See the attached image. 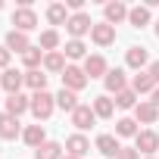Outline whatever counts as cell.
Segmentation results:
<instances>
[{
	"instance_id": "25",
	"label": "cell",
	"mask_w": 159,
	"mask_h": 159,
	"mask_svg": "<svg viewBox=\"0 0 159 159\" xmlns=\"http://www.w3.org/2000/svg\"><path fill=\"white\" fill-rule=\"evenodd\" d=\"M128 25H131V28L150 25V7H131V10H128Z\"/></svg>"
},
{
	"instance_id": "18",
	"label": "cell",
	"mask_w": 159,
	"mask_h": 159,
	"mask_svg": "<svg viewBox=\"0 0 159 159\" xmlns=\"http://www.w3.org/2000/svg\"><path fill=\"white\" fill-rule=\"evenodd\" d=\"M66 69H69V62H66V53H62V50L44 56V72H50V75H62Z\"/></svg>"
},
{
	"instance_id": "2",
	"label": "cell",
	"mask_w": 159,
	"mask_h": 159,
	"mask_svg": "<svg viewBox=\"0 0 159 159\" xmlns=\"http://www.w3.org/2000/svg\"><path fill=\"white\" fill-rule=\"evenodd\" d=\"M91 28H94V22H91L88 13H72L69 22H66V31L72 34V41H81L84 34H91Z\"/></svg>"
},
{
	"instance_id": "21",
	"label": "cell",
	"mask_w": 159,
	"mask_h": 159,
	"mask_svg": "<svg viewBox=\"0 0 159 159\" xmlns=\"http://www.w3.org/2000/svg\"><path fill=\"white\" fill-rule=\"evenodd\" d=\"M97 150H100L103 156L116 159V156H119V150H122V143H119V137H116V134H100V137H97Z\"/></svg>"
},
{
	"instance_id": "40",
	"label": "cell",
	"mask_w": 159,
	"mask_h": 159,
	"mask_svg": "<svg viewBox=\"0 0 159 159\" xmlns=\"http://www.w3.org/2000/svg\"><path fill=\"white\" fill-rule=\"evenodd\" d=\"M0 10H3V0H0Z\"/></svg>"
},
{
	"instance_id": "11",
	"label": "cell",
	"mask_w": 159,
	"mask_h": 159,
	"mask_svg": "<svg viewBox=\"0 0 159 159\" xmlns=\"http://www.w3.org/2000/svg\"><path fill=\"white\" fill-rule=\"evenodd\" d=\"M84 75L88 78H106V72H109V66H106V59L100 56V53H91L88 59H84Z\"/></svg>"
},
{
	"instance_id": "8",
	"label": "cell",
	"mask_w": 159,
	"mask_h": 159,
	"mask_svg": "<svg viewBox=\"0 0 159 159\" xmlns=\"http://www.w3.org/2000/svg\"><path fill=\"white\" fill-rule=\"evenodd\" d=\"M94 122H97V116H94V106L91 103H81V106L72 112V125L78 128V134L88 131V128H94Z\"/></svg>"
},
{
	"instance_id": "19",
	"label": "cell",
	"mask_w": 159,
	"mask_h": 159,
	"mask_svg": "<svg viewBox=\"0 0 159 159\" xmlns=\"http://www.w3.org/2000/svg\"><path fill=\"white\" fill-rule=\"evenodd\" d=\"M91 106H94V116H97V119H112V116H116V100H112L109 94H100Z\"/></svg>"
},
{
	"instance_id": "37",
	"label": "cell",
	"mask_w": 159,
	"mask_h": 159,
	"mask_svg": "<svg viewBox=\"0 0 159 159\" xmlns=\"http://www.w3.org/2000/svg\"><path fill=\"white\" fill-rule=\"evenodd\" d=\"M153 31H156V38H159V19H156V22H153Z\"/></svg>"
},
{
	"instance_id": "39",
	"label": "cell",
	"mask_w": 159,
	"mask_h": 159,
	"mask_svg": "<svg viewBox=\"0 0 159 159\" xmlns=\"http://www.w3.org/2000/svg\"><path fill=\"white\" fill-rule=\"evenodd\" d=\"M143 159H156V156H143Z\"/></svg>"
},
{
	"instance_id": "5",
	"label": "cell",
	"mask_w": 159,
	"mask_h": 159,
	"mask_svg": "<svg viewBox=\"0 0 159 159\" xmlns=\"http://www.w3.org/2000/svg\"><path fill=\"white\" fill-rule=\"evenodd\" d=\"M0 88L7 91V97H10V94H22V88H25V72L7 69L3 75H0Z\"/></svg>"
},
{
	"instance_id": "12",
	"label": "cell",
	"mask_w": 159,
	"mask_h": 159,
	"mask_svg": "<svg viewBox=\"0 0 159 159\" xmlns=\"http://www.w3.org/2000/svg\"><path fill=\"white\" fill-rule=\"evenodd\" d=\"M156 119H159V109H156L150 100H140V103L134 106V122H137V125H156Z\"/></svg>"
},
{
	"instance_id": "22",
	"label": "cell",
	"mask_w": 159,
	"mask_h": 159,
	"mask_svg": "<svg viewBox=\"0 0 159 159\" xmlns=\"http://www.w3.org/2000/svg\"><path fill=\"white\" fill-rule=\"evenodd\" d=\"M131 91L140 97V94H153L156 91V81L150 78V72H137L134 78H131Z\"/></svg>"
},
{
	"instance_id": "20",
	"label": "cell",
	"mask_w": 159,
	"mask_h": 159,
	"mask_svg": "<svg viewBox=\"0 0 159 159\" xmlns=\"http://www.w3.org/2000/svg\"><path fill=\"white\" fill-rule=\"evenodd\" d=\"M22 140L31 147V150H38L41 143H47V134H44V125L38 122V125H28L25 131H22Z\"/></svg>"
},
{
	"instance_id": "38",
	"label": "cell",
	"mask_w": 159,
	"mask_h": 159,
	"mask_svg": "<svg viewBox=\"0 0 159 159\" xmlns=\"http://www.w3.org/2000/svg\"><path fill=\"white\" fill-rule=\"evenodd\" d=\"M62 159H75V156H69V153H66V156H62Z\"/></svg>"
},
{
	"instance_id": "35",
	"label": "cell",
	"mask_w": 159,
	"mask_h": 159,
	"mask_svg": "<svg viewBox=\"0 0 159 159\" xmlns=\"http://www.w3.org/2000/svg\"><path fill=\"white\" fill-rule=\"evenodd\" d=\"M147 72H150V78H153L156 88H159V59H156V62H150V69H147Z\"/></svg>"
},
{
	"instance_id": "24",
	"label": "cell",
	"mask_w": 159,
	"mask_h": 159,
	"mask_svg": "<svg viewBox=\"0 0 159 159\" xmlns=\"http://www.w3.org/2000/svg\"><path fill=\"white\" fill-rule=\"evenodd\" d=\"M47 22L50 25H66L69 22V7L66 3H50L47 7Z\"/></svg>"
},
{
	"instance_id": "1",
	"label": "cell",
	"mask_w": 159,
	"mask_h": 159,
	"mask_svg": "<svg viewBox=\"0 0 159 159\" xmlns=\"http://www.w3.org/2000/svg\"><path fill=\"white\" fill-rule=\"evenodd\" d=\"M53 109H56V97H50L47 91H41V94H31V116H34L38 122L50 119V116H53Z\"/></svg>"
},
{
	"instance_id": "23",
	"label": "cell",
	"mask_w": 159,
	"mask_h": 159,
	"mask_svg": "<svg viewBox=\"0 0 159 159\" xmlns=\"http://www.w3.org/2000/svg\"><path fill=\"white\" fill-rule=\"evenodd\" d=\"M44 56H47V53H44L41 47H34V44H31V47H28V50L22 53V62H25V72H31V69H41V66H44Z\"/></svg>"
},
{
	"instance_id": "7",
	"label": "cell",
	"mask_w": 159,
	"mask_h": 159,
	"mask_svg": "<svg viewBox=\"0 0 159 159\" xmlns=\"http://www.w3.org/2000/svg\"><path fill=\"white\" fill-rule=\"evenodd\" d=\"M91 41H94L97 47H109V44H116V25H109V22H94V28H91Z\"/></svg>"
},
{
	"instance_id": "9",
	"label": "cell",
	"mask_w": 159,
	"mask_h": 159,
	"mask_svg": "<svg viewBox=\"0 0 159 159\" xmlns=\"http://www.w3.org/2000/svg\"><path fill=\"white\" fill-rule=\"evenodd\" d=\"M3 106H7V116H22V112H31V97H25V94H10L7 100H3Z\"/></svg>"
},
{
	"instance_id": "30",
	"label": "cell",
	"mask_w": 159,
	"mask_h": 159,
	"mask_svg": "<svg viewBox=\"0 0 159 159\" xmlns=\"http://www.w3.org/2000/svg\"><path fill=\"white\" fill-rule=\"evenodd\" d=\"M38 47L47 50V53H56V47H59V31H56V28L41 31V44H38Z\"/></svg>"
},
{
	"instance_id": "4",
	"label": "cell",
	"mask_w": 159,
	"mask_h": 159,
	"mask_svg": "<svg viewBox=\"0 0 159 159\" xmlns=\"http://www.w3.org/2000/svg\"><path fill=\"white\" fill-rule=\"evenodd\" d=\"M13 25H16V31H34L38 28V13L31 10V7H16L13 10Z\"/></svg>"
},
{
	"instance_id": "10",
	"label": "cell",
	"mask_w": 159,
	"mask_h": 159,
	"mask_svg": "<svg viewBox=\"0 0 159 159\" xmlns=\"http://www.w3.org/2000/svg\"><path fill=\"white\" fill-rule=\"evenodd\" d=\"M103 84H106V94H122V91H128L125 69H109L106 78H103Z\"/></svg>"
},
{
	"instance_id": "15",
	"label": "cell",
	"mask_w": 159,
	"mask_h": 159,
	"mask_svg": "<svg viewBox=\"0 0 159 159\" xmlns=\"http://www.w3.org/2000/svg\"><path fill=\"white\" fill-rule=\"evenodd\" d=\"M22 131H25V128L19 125V119H16V116H7V112L0 116V137H3V140H16Z\"/></svg>"
},
{
	"instance_id": "13",
	"label": "cell",
	"mask_w": 159,
	"mask_h": 159,
	"mask_svg": "<svg viewBox=\"0 0 159 159\" xmlns=\"http://www.w3.org/2000/svg\"><path fill=\"white\" fill-rule=\"evenodd\" d=\"M128 10H131V7H125L122 0H112V3H106V7H103V16H106L103 22L119 25V22H125V19H128Z\"/></svg>"
},
{
	"instance_id": "36",
	"label": "cell",
	"mask_w": 159,
	"mask_h": 159,
	"mask_svg": "<svg viewBox=\"0 0 159 159\" xmlns=\"http://www.w3.org/2000/svg\"><path fill=\"white\" fill-rule=\"evenodd\" d=\"M150 103H153V106H156V109H159V88H156V91H153V94H150Z\"/></svg>"
},
{
	"instance_id": "17",
	"label": "cell",
	"mask_w": 159,
	"mask_h": 159,
	"mask_svg": "<svg viewBox=\"0 0 159 159\" xmlns=\"http://www.w3.org/2000/svg\"><path fill=\"white\" fill-rule=\"evenodd\" d=\"M125 62H128V69H137V72H143V66L150 62V53H147V47H128V53H125Z\"/></svg>"
},
{
	"instance_id": "41",
	"label": "cell",
	"mask_w": 159,
	"mask_h": 159,
	"mask_svg": "<svg viewBox=\"0 0 159 159\" xmlns=\"http://www.w3.org/2000/svg\"><path fill=\"white\" fill-rule=\"evenodd\" d=\"M0 75H3V72H0Z\"/></svg>"
},
{
	"instance_id": "6",
	"label": "cell",
	"mask_w": 159,
	"mask_h": 159,
	"mask_svg": "<svg viewBox=\"0 0 159 159\" xmlns=\"http://www.w3.org/2000/svg\"><path fill=\"white\" fill-rule=\"evenodd\" d=\"M134 150L143 153V156H153V153L159 150V134H156L153 128H143V131L134 137Z\"/></svg>"
},
{
	"instance_id": "26",
	"label": "cell",
	"mask_w": 159,
	"mask_h": 159,
	"mask_svg": "<svg viewBox=\"0 0 159 159\" xmlns=\"http://www.w3.org/2000/svg\"><path fill=\"white\" fill-rule=\"evenodd\" d=\"M25 88H31L34 94L47 91V75H44L41 69H31V72H25Z\"/></svg>"
},
{
	"instance_id": "28",
	"label": "cell",
	"mask_w": 159,
	"mask_h": 159,
	"mask_svg": "<svg viewBox=\"0 0 159 159\" xmlns=\"http://www.w3.org/2000/svg\"><path fill=\"white\" fill-rule=\"evenodd\" d=\"M56 106H59V109H66V112H75V109L81 106V103H78L75 91H66V88H62V91L56 94Z\"/></svg>"
},
{
	"instance_id": "16",
	"label": "cell",
	"mask_w": 159,
	"mask_h": 159,
	"mask_svg": "<svg viewBox=\"0 0 159 159\" xmlns=\"http://www.w3.org/2000/svg\"><path fill=\"white\" fill-rule=\"evenodd\" d=\"M28 47H31V41H28L25 31H16V28H13V31L7 34V50H10V53H19V56H22Z\"/></svg>"
},
{
	"instance_id": "32",
	"label": "cell",
	"mask_w": 159,
	"mask_h": 159,
	"mask_svg": "<svg viewBox=\"0 0 159 159\" xmlns=\"http://www.w3.org/2000/svg\"><path fill=\"white\" fill-rule=\"evenodd\" d=\"M116 106L119 109H134L137 106V94L128 88V91H122V94H116Z\"/></svg>"
},
{
	"instance_id": "31",
	"label": "cell",
	"mask_w": 159,
	"mask_h": 159,
	"mask_svg": "<svg viewBox=\"0 0 159 159\" xmlns=\"http://www.w3.org/2000/svg\"><path fill=\"white\" fill-rule=\"evenodd\" d=\"M62 53H66V59H88V47H84V41H69Z\"/></svg>"
},
{
	"instance_id": "29",
	"label": "cell",
	"mask_w": 159,
	"mask_h": 159,
	"mask_svg": "<svg viewBox=\"0 0 159 159\" xmlns=\"http://www.w3.org/2000/svg\"><path fill=\"white\" fill-rule=\"evenodd\" d=\"M137 134H140V128H137V122H134V119H128V116H125V119H119V122H116V137H137Z\"/></svg>"
},
{
	"instance_id": "3",
	"label": "cell",
	"mask_w": 159,
	"mask_h": 159,
	"mask_svg": "<svg viewBox=\"0 0 159 159\" xmlns=\"http://www.w3.org/2000/svg\"><path fill=\"white\" fill-rule=\"evenodd\" d=\"M59 78H62V88H66V91H75V94H78V91H84V88H88V81H91V78L84 75V69H81V66H69Z\"/></svg>"
},
{
	"instance_id": "14",
	"label": "cell",
	"mask_w": 159,
	"mask_h": 159,
	"mask_svg": "<svg viewBox=\"0 0 159 159\" xmlns=\"http://www.w3.org/2000/svg\"><path fill=\"white\" fill-rule=\"evenodd\" d=\"M88 150H91V140H88L84 134H72V137L66 140V153H69V156H75V159H84V156H88Z\"/></svg>"
},
{
	"instance_id": "33",
	"label": "cell",
	"mask_w": 159,
	"mask_h": 159,
	"mask_svg": "<svg viewBox=\"0 0 159 159\" xmlns=\"http://www.w3.org/2000/svg\"><path fill=\"white\" fill-rule=\"evenodd\" d=\"M10 59H13V53L7 50V44H0V72L10 69Z\"/></svg>"
},
{
	"instance_id": "34",
	"label": "cell",
	"mask_w": 159,
	"mask_h": 159,
	"mask_svg": "<svg viewBox=\"0 0 159 159\" xmlns=\"http://www.w3.org/2000/svg\"><path fill=\"white\" fill-rule=\"evenodd\" d=\"M116 159H140V153H137V150H134V147H122V150H119V156H116Z\"/></svg>"
},
{
	"instance_id": "27",
	"label": "cell",
	"mask_w": 159,
	"mask_h": 159,
	"mask_svg": "<svg viewBox=\"0 0 159 159\" xmlns=\"http://www.w3.org/2000/svg\"><path fill=\"white\" fill-rule=\"evenodd\" d=\"M34 159H62V147L56 140H47V143H41L34 150Z\"/></svg>"
}]
</instances>
